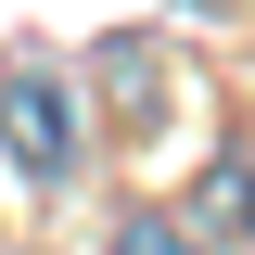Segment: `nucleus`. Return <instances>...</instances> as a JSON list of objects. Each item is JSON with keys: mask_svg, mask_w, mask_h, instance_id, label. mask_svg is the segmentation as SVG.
I'll return each instance as SVG.
<instances>
[{"mask_svg": "<svg viewBox=\"0 0 255 255\" xmlns=\"http://www.w3.org/2000/svg\"><path fill=\"white\" fill-rule=\"evenodd\" d=\"M0 153H13V179H38V191H64L90 166V115H77V77H64L51 51L0 64Z\"/></svg>", "mask_w": 255, "mask_h": 255, "instance_id": "obj_1", "label": "nucleus"}, {"mask_svg": "<svg viewBox=\"0 0 255 255\" xmlns=\"http://www.w3.org/2000/svg\"><path fill=\"white\" fill-rule=\"evenodd\" d=\"M90 77H102V115H115V128H153L166 115V51H153V38H102Z\"/></svg>", "mask_w": 255, "mask_h": 255, "instance_id": "obj_2", "label": "nucleus"}, {"mask_svg": "<svg viewBox=\"0 0 255 255\" xmlns=\"http://www.w3.org/2000/svg\"><path fill=\"white\" fill-rule=\"evenodd\" d=\"M102 255H204V243H191L179 217H153V204H128V217H115V243H102Z\"/></svg>", "mask_w": 255, "mask_h": 255, "instance_id": "obj_3", "label": "nucleus"}, {"mask_svg": "<svg viewBox=\"0 0 255 255\" xmlns=\"http://www.w3.org/2000/svg\"><path fill=\"white\" fill-rule=\"evenodd\" d=\"M217 204H230V217H255V166H230V179H217Z\"/></svg>", "mask_w": 255, "mask_h": 255, "instance_id": "obj_4", "label": "nucleus"}, {"mask_svg": "<svg viewBox=\"0 0 255 255\" xmlns=\"http://www.w3.org/2000/svg\"><path fill=\"white\" fill-rule=\"evenodd\" d=\"M179 13H230V0H179Z\"/></svg>", "mask_w": 255, "mask_h": 255, "instance_id": "obj_5", "label": "nucleus"}]
</instances>
